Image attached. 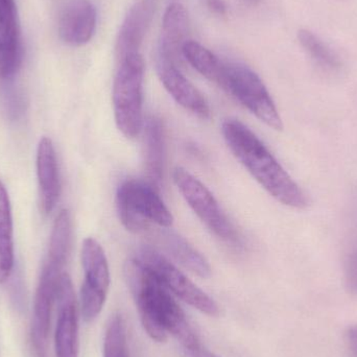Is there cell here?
<instances>
[{
    "label": "cell",
    "mask_w": 357,
    "mask_h": 357,
    "mask_svg": "<svg viewBox=\"0 0 357 357\" xmlns=\"http://www.w3.org/2000/svg\"><path fill=\"white\" fill-rule=\"evenodd\" d=\"M125 274L142 326L151 339L165 343L172 335L183 349H191L201 344L171 291L148 268L133 258L126 264Z\"/></svg>",
    "instance_id": "cell-1"
},
{
    "label": "cell",
    "mask_w": 357,
    "mask_h": 357,
    "mask_svg": "<svg viewBox=\"0 0 357 357\" xmlns=\"http://www.w3.org/2000/svg\"><path fill=\"white\" fill-rule=\"evenodd\" d=\"M222 133L235 158L274 199L296 209L307 207L306 193L247 126L229 119L222 123Z\"/></svg>",
    "instance_id": "cell-2"
},
{
    "label": "cell",
    "mask_w": 357,
    "mask_h": 357,
    "mask_svg": "<svg viewBox=\"0 0 357 357\" xmlns=\"http://www.w3.org/2000/svg\"><path fill=\"white\" fill-rule=\"evenodd\" d=\"M119 220L134 234H146L152 225L171 228L174 216L160 197V191L148 181H123L116 191Z\"/></svg>",
    "instance_id": "cell-3"
},
{
    "label": "cell",
    "mask_w": 357,
    "mask_h": 357,
    "mask_svg": "<svg viewBox=\"0 0 357 357\" xmlns=\"http://www.w3.org/2000/svg\"><path fill=\"white\" fill-rule=\"evenodd\" d=\"M119 61L112 92L115 123L125 137L134 139L142 128L144 61L140 52Z\"/></svg>",
    "instance_id": "cell-4"
},
{
    "label": "cell",
    "mask_w": 357,
    "mask_h": 357,
    "mask_svg": "<svg viewBox=\"0 0 357 357\" xmlns=\"http://www.w3.org/2000/svg\"><path fill=\"white\" fill-rule=\"evenodd\" d=\"M174 182L189 207L204 225L220 241L231 247H243V239L229 220L209 189L183 167L173 173Z\"/></svg>",
    "instance_id": "cell-5"
},
{
    "label": "cell",
    "mask_w": 357,
    "mask_h": 357,
    "mask_svg": "<svg viewBox=\"0 0 357 357\" xmlns=\"http://www.w3.org/2000/svg\"><path fill=\"white\" fill-rule=\"evenodd\" d=\"M134 259L148 268L165 289L185 303L209 317L220 314V307L216 302L156 250L148 245L139 248Z\"/></svg>",
    "instance_id": "cell-6"
},
{
    "label": "cell",
    "mask_w": 357,
    "mask_h": 357,
    "mask_svg": "<svg viewBox=\"0 0 357 357\" xmlns=\"http://www.w3.org/2000/svg\"><path fill=\"white\" fill-rule=\"evenodd\" d=\"M225 91L268 127L276 131L282 130V119L268 88L249 67L239 63H227Z\"/></svg>",
    "instance_id": "cell-7"
},
{
    "label": "cell",
    "mask_w": 357,
    "mask_h": 357,
    "mask_svg": "<svg viewBox=\"0 0 357 357\" xmlns=\"http://www.w3.org/2000/svg\"><path fill=\"white\" fill-rule=\"evenodd\" d=\"M81 258L84 270L79 295L82 316L86 322H92L104 308L110 287V270L104 249L92 237L83 241Z\"/></svg>",
    "instance_id": "cell-8"
},
{
    "label": "cell",
    "mask_w": 357,
    "mask_h": 357,
    "mask_svg": "<svg viewBox=\"0 0 357 357\" xmlns=\"http://www.w3.org/2000/svg\"><path fill=\"white\" fill-rule=\"evenodd\" d=\"M65 266V262L47 256L38 280L31 328V344L37 357H47L52 307L56 303L59 281Z\"/></svg>",
    "instance_id": "cell-9"
},
{
    "label": "cell",
    "mask_w": 357,
    "mask_h": 357,
    "mask_svg": "<svg viewBox=\"0 0 357 357\" xmlns=\"http://www.w3.org/2000/svg\"><path fill=\"white\" fill-rule=\"evenodd\" d=\"M56 331L54 351L56 357H77L79 356V316L77 302L73 281L67 273H63L56 291Z\"/></svg>",
    "instance_id": "cell-10"
},
{
    "label": "cell",
    "mask_w": 357,
    "mask_h": 357,
    "mask_svg": "<svg viewBox=\"0 0 357 357\" xmlns=\"http://www.w3.org/2000/svg\"><path fill=\"white\" fill-rule=\"evenodd\" d=\"M20 23L15 0H0V79L8 82L21 64Z\"/></svg>",
    "instance_id": "cell-11"
},
{
    "label": "cell",
    "mask_w": 357,
    "mask_h": 357,
    "mask_svg": "<svg viewBox=\"0 0 357 357\" xmlns=\"http://www.w3.org/2000/svg\"><path fill=\"white\" fill-rule=\"evenodd\" d=\"M157 73L165 90L185 110L205 121L211 117V109L207 100L181 73L177 64L158 56Z\"/></svg>",
    "instance_id": "cell-12"
},
{
    "label": "cell",
    "mask_w": 357,
    "mask_h": 357,
    "mask_svg": "<svg viewBox=\"0 0 357 357\" xmlns=\"http://www.w3.org/2000/svg\"><path fill=\"white\" fill-rule=\"evenodd\" d=\"M156 8L157 0H137L130 8L117 37L116 54L119 60L128 54L140 52Z\"/></svg>",
    "instance_id": "cell-13"
},
{
    "label": "cell",
    "mask_w": 357,
    "mask_h": 357,
    "mask_svg": "<svg viewBox=\"0 0 357 357\" xmlns=\"http://www.w3.org/2000/svg\"><path fill=\"white\" fill-rule=\"evenodd\" d=\"M96 27V10L90 0H71L63 10L59 33L69 45L81 46L93 37Z\"/></svg>",
    "instance_id": "cell-14"
},
{
    "label": "cell",
    "mask_w": 357,
    "mask_h": 357,
    "mask_svg": "<svg viewBox=\"0 0 357 357\" xmlns=\"http://www.w3.org/2000/svg\"><path fill=\"white\" fill-rule=\"evenodd\" d=\"M37 177L39 185L40 209L42 213H52L61 192L60 175L56 150L52 139H40L37 149Z\"/></svg>",
    "instance_id": "cell-15"
},
{
    "label": "cell",
    "mask_w": 357,
    "mask_h": 357,
    "mask_svg": "<svg viewBox=\"0 0 357 357\" xmlns=\"http://www.w3.org/2000/svg\"><path fill=\"white\" fill-rule=\"evenodd\" d=\"M189 31L190 22L186 8L178 2L169 4L163 16L158 56L178 65L183 59V46L189 40Z\"/></svg>",
    "instance_id": "cell-16"
},
{
    "label": "cell",
    "mask_w": 357,
    "mask_h": 357,
    "mask_svg": "<svg viewBox=\"0 0 357 357\" xmlns=\"http://www.w3.org/2000/svg\"><path fill=\"white\" fill-rule=\"evenodd\" d=\"M154 237H156L161 248L189 272L201 278H209L211 276V268L206 258L184 237L169 230V228L161 227L158 230H154Z\"/></svg>",
    "instance_id": "cell-17"
},
{
    "label": "cell",
    "mask_w": 357,
    "mask_h": 357,
    "mask_svg": "<svg viewBox=\"0 0 357 357\" xmlns=\"http://www.w3.org/2000/svg\"><path fill=\"white\" fill-rule=\"evenodd\" d=\"M146 169L148 182L160 191L165 161V129L160 119L150 117L144 129Z\"/></svg>",
    "instance_id": "cell-18"
},
{
    "label": "cell",
    "mask_w": 357,
    "mask_h": 357,
    "mask_svg": "<svg viewBox=\"0 0 357 357\" xmlns=\"http://www.w3.org/2000/svg\"><path fill=\"white\" fill-rule=\"evenodd\" d=\"M183 58L190 64L197 73H201L210 82L220 86L222 90L226 88L227 63L222 62L213 52H210L199 42L188 40L183 46Z\"/></svg>",
    "instance_id": "cell-19"
},
{
    "label": "cell",
    "mask_w": 357,
    "mask_h": 357,
    "mask_svg": "<svg viewBox=\"0 0 357 357\" xmlns=\"http://www.w3.org/2000/svg\"><path fill=\"white\" fill-rule=\"evenodd\" d=\"M14 268V241L10 197L0 181V284L8 281Z\"/></svg>",
    "instance_id": "cell-20"
},
{
    "label": "cell",
    "mask_w": 357,
    "mask_h": 357,
    "mask_svg": "<svg viewBox=\"0 0 357 357\" xmlns=\"http://www.w3.org/2000/svg\"><path fill=\"white\" fill-rule=\"evenodd\" d=\"M298 38L304 50L319 66L327 71H337L341 68L339 56L318 36L307 29H301Z\"/></svg>",
    "instance_id": "cell-21"
},
{
    "label": "cell",
    "mask_w": 357,
    "mask_h": 357,
    "mask_svg": "<svg viewBox=\"0 0 357 357\" xmlns=\"http://www.w3.org/2000/svg\"><path fill=\"white\" fill-rule=\"evenodd\" d=\"M104 357H130L127 329L121 314L111 317L104 339Z\"/></svg>",
    "instance_id": "cell-22"
},
{
    "label": "cell",
    "mask_w": 357,
    "mask_h": 357,
    "mask_svg": "<svg viewBox=\"0 0 357 357\" xmlns=\"http://www.w3.org/2000/svg\"><path fill=\"white\" fill-rule=\"evenodd\" d=\"M344 277L347 291L357 296V241L352 245L346 257Z\"/></svg>",
    "instance_id": "cell-23"
},
{
    "label": "cell",
    "mask_w": 357,
    "mask_h": 357,
    "mask_svg": "<svg viewBox=\"0 0 357 357\" xmlns=\"http://www.w3.org/2000/svg\"><path fill=\"white\" fill-rule=\"evenodd\" d=\"M346 345L352 357H357V324L349 326L345 333Z\"/></svg>",
    "instance_id": "cell-24"
},
{
    "label": "cell",
    "mask_w": 357,
    "mask_h": 357,
    "mask_svg": "<svg viewBox=\"0 0 357 357\" xmlns=\"http://www.w3.org/2000/svg\"><path fill=\"white\" fill-rule=\"evenodd\" d=\"M205 2L208 10L216 16H226L228 13L226 0H205Z\"/></svg>",
    "instance_id": "cell-25"
},
{
    "label": "cell",
    "mask_w": 357,
    "mask_h": 357,
    "mask_svg": "<svg viewBox=\"0 0 357 357\" xmlns=\"http://www.w3.org/2000/svg\"><path fill=\"white\" fill-rule=\"evenodd\" d=\"M184 352L186 357H218L202 345L191 348V349H184Z\"/></svg>",
    "instance_id": "cell-26"
},
{
    "label": "cell",
    "mask_w": 357,
    "mask_h": 357,
    "mask_svg": "<svg viewBox=\"0 0 357 357\" xmlns=\"http://www.w3.org/2000/svg\"><path fill=\"white\" fill-rule=\"evenodd\" d=\"M241 1H243V3L247 4V6H255L259 3L260 0H241Z\"/></svg>",
    "instance_id": "cell-27"
}]
</instances>
